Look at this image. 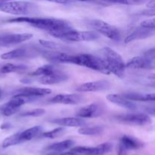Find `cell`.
<instances>
[{
  "label": "cell",
  "mask_w": 155,
  "mask_h": 155,
  "mask_svg": "<svg viewBox=\"0 0 155 155\" xmlns=\"http://www.w3.org/2000/svg\"><path fill=\"white\" fill-rule=\"evenodd\" d=\"M9 23H27L36 28L41 29L48 32L54 37H57L61 33L68 31L73 27L71 24L65 20L57 18H31V17H20L8 20Z\"/></svg>",
  "instance_id": "6da1fadb"
},
{
  "label": "cell",
  "mask_w": 155,
  "mask_h": 155,
  "mask_svg": "<svg viewBox=\"0 0 155 155\" xmlns=\"http://www.w3.org/2000/svg\"><path fill=\"white\" fill-rule=\"evenodd\" d=\"M98 57L102 60L109 74H114L119 78L124 77L126 65L120 54L109 47L101 48Z\"/></svg>",
  "instance_id": "7a4b0ae2"
},
{
  "label": "cell",
  "mask_w": 155,
  "mask_h": 155,
  "mask_svg": "<svg viewBox=\"0 0 155 155\" xmlns=\"http://www.w3.org/2000/svg\"><path fill=\"white\" fill-rule=\"evenodd\" d=\"M63 64H74L102 74H110L106 69L102 60L98 56L92 54H79L75 55L66 54Z\"/></svg>",
  "instance_id": "3957f363"
},
{
  "label": "cell",
  "mask_w": 155,
  "mask_h": 155,
  "mask_svg": "<svg viewBox=\"0 0 155 155\" xmlns=\"http://www.w3.org/2000/svg\"><path fill=\"white\" fill-rule=\"evenodd\" d=\"M37 9V5L30 2H0V11L11 15H27Z\"/></svg>",
  "instance_id": "277c9868"
},
{
  "label": "cell",
  "mask_w": 155,
  "mask_h": 155,
  "mask_svg": "<svg viewBox=\"0 0 155 155\" xmlns=\"http://www.w3.org/2000/svg\"><path fill=\"white\" fill-rule=\"evenodd\" d=\"M88 25L98 34H101L114 41L120 39V32L114 26L106 23L101 20H90L88 21Z\"/></svg>",
  "instance_id": "5b68a950"
},
{
  "label": "cell",
  "mask_w": 155,
  "mask_h": 155,
  "mask_svg": "<svg viewBox=\"0 0 155 155\" xmlns=\"http://www.w3.org/2000/svg\"><path fill=\"white\" fill-rule=\"evenodd\" d=\"M58 39L70 42H83V41H95L99 39L100 35L94 30L90 31H78L72 28L71 30L61 33L57 36Z\"/></svg>",
  "instance_id": "8992f818"
},
{
  "label": "cell",
  "mask_w": 155,
  "mask_h": 155,
  "mask_svg": "<svg viewBox=\"0 0 155 155\" xmlns=\"http://www.w3.org/2000/svg\"><path fill=\"white\" fill-rule=\"evenodd\" d=\"M40 54V49L34 47H22L16 49L12 50L8 52L3 53L0 55V58L3 60H12V59L30 58H34Z\"/></svg>",
  "instance_id": "52a82bcc"
},
{
  "label": "cell",
  "mask_w": 155,
  "mask_h": 155,
  "mask_svg": "<svg viewBox=\"0 0 155 155\" xmlns=\"http://www.w3.org/2000/svg\"><path fill=\"white\" fill-rule=\"evenodd\" d=\"M113 148V145L110 142H104L95 147L77 146L74 147L71 151L80 155H104L110 152Z\"/></svg>",
  "instance_id": "ba28073f"
},
{
  "label": "cell",
  "mask_w": 155,
  "mask_h": 155,
  "mask_svg": "<svg viewBox=\"0 0 155 155\" xmlns=\"http://www.w3.org/2000/svg\"><path fill=\"white\" fill-rule=\"evenodd\" d=\"M117 121L121 124L132 126H145L151 123V118L145 114H129L114 117Z\"/></svg>",
  "instance_id": "9c48e42d"
},
{
  "label": "cell",
  "mask_w": 155,
  "mask_h": 155,
  "mask_svg": "<svg viewBox=\"0 0 155 155\" xmlns=\"http://www.w3.org/2000/svg\"><path fill=\"white\" fill-rule=\"evenodd\" d=\"M33 37L31 33H12L0 36V47H8L21 43Z\"/></svg>",
  "instance_id": "30bf717a"
},
{
  "label": "cell",
  "mask_w": 155,
  "mask_h": 155,
  "mask_svg": "<svg viewBox=\"0 0 155 155\" xmlns=\"http://www.w3.org/2000/svg\"><path fill=\"white\" fill-rule=\"evenodd\" d=\"M104 112V106L99 103H92L80 108L77 113L81 118H96L101 116Z\"/></svg>",
  "instance_id": "8fae6325"
},
{
  "label": "cell",
  "mask_w": 155,
  "mask_h": 155,
  "mask_svg": "<svg viewBox=\"0 0 155 155\" xmlns=\"http://www.w3.org/2000/svg\"><path fill=\"white\" fill-rule=\"evenodd\" d=\"M110 86V83L107 80H97L81 84L76 89V90L80 92H100L108 89Z\"/></svg>",
  "instance_id": "7c38bea8"
},
{
  "label": "cell",
  "mask_w": 155,
  "mask_h": 155,
  "mask_svg": "<svg viewBox=\"0 0 155 155\" xmlns=\"http://www.w3.org/2000/svg\"><path fill=\"white\" fill-rule=\"evenodd\" d=\"M51 93V90L47 88L39 87H23L15 92V95H24V96L37 98L44 96Z\"/></svg>",
  "instance_id": "4fadbf2b"
},
{
  "label": "cell",
  "mask_w": 155,
  "mask_h": 155,
  "mask_svg": "<svg viewBox=\"0 0 155 155\" xmlns=\"http://www.w3.org/2000/svg\"><path fill=\"white\" fill-rule=\"evenodd\" d=\"M125 65L126 68L133 69L153 70L154 68V61L148 60L144 56H136L130 59Z\"/></svg>",
  "instance_id": "5bb4252c"
},
{
  "label": "cell",
  "mask_w": 155,
  "mask_h": 155,
  "mask_svg": "<svg viewBox=\"0 0 155 155\" xmlns=\"http://www.w3.org/2000/svg\"><path fill=\"white\" fill-rule=\"evenodd\" d=\"M83 101V96L77 94H59L50 99L51 103L63 104H77Z\"/></svg>",
  "instance_id": "9a60e30c"
},
{
  "label": "cell",
  "mask_w": 155,
  "mask_h": 155,
  "mask_svg": "<svg viewBox=\"0 0 155 155\" xmlns=\"http://www.w3.org/2000/svg\"><path fill=\"white\" fill-rule=\"evenodd\" d=\"M154 34V30H149L145 29L142 27H136L133 30L128 36L126 37L125 43H129L133 41L140 40V39H145L148 37H151Z\"/></svg>",
  "instance_id": "2e32d148"
},
{
  "label": "cell",
  "mask_w": 155,
  "mask_h": 155,
  "mask_svg": "<svg viewBox=\"0 0 155 155\" xmlns=\"http://www.w3.org/2000/svg\"><path fill=\"white\" fill-rule=\"evenodd\" d=\"M68 80V76L66 74L61 71H57L54 74L51 75L45 76V77H41L39 82L42 84L45 85H51L57 84V83H62Z\"/></svg>",
  "instance_id": "e0dca14e"
},
{
  "label": "cell",
  "mask_w": 155,
  "mask_h": 155,
  "mask_svg": "<svg viewBox=\"0 0 155 155\" xmlns=\"http://www.w3.org/2000/svg\"><path fill=\"white\" fill-rule=\"evenodd\" d=\"M110 102L114 103L116 105L122 107L124 108L130 109V110H134L136 108V105L131 101L123 97L122 95H117V94H109L106 97Z\"/></svg>",
  "instance_id": "ac0fdd59"
},
{
  "label": "cell",
  "mask_w": 155,
  "mask_h": 155,
  "mask_svg": "<svg viewBox=\"0 0 155 155\" xmlns=\"http://www.w3.org/2000/svg\"><path fill=\"white\" fill-rule=\"evenodd\" d=\"M54 124H58L61 127H82L86 124L83 120L78 117H63L54 120L52 121Z\"/></svg>",
  "instance_id": "d6986e66"
},
{
  "label": "cell",
  "mask_w": 155,
  "mask_h": 155,
  "mask_svg": "<svg viewBox=\"0 0 155 155\" xmlns=\"http://www.w3.org/2000/svg\"><path fill=\"white\" fill-rule=\"evenodd\" d=\"M120 145L125 148L127 151L128 150H136L139 148H142L144 146L143 143L137 139L131 137L130 136H123L120 140Z\"/></svg>",
  "instance_id": "ffe728a7"
},
{
  "label": "cell",
  "mask_w": 155,
  "mask_h": 155,
  "mask_svg": "<svg viewBox=\"0 0 155 155\" xmlns=\"http://www.w3.org/2000/svg\"><path fill=\"white\" fill-rule=\"evenodd\" d=\"M122 96L128 99L129 101H154L155 99L154 93L142 94L129 92V93H124Z\"/></svg>",
  "instance_id": "44dd1931"
},
{
  "label": "cell",
  "mask_w": 155,
  "mask_h": 155,
  "mask_svg": "<svg viewBox=\"0 0 155 155\" xmlns=\"http://www.w3.org/2000/svg\"><path fill=\"white\" fill-rule=\"evenodd\" d=\"M74 142L71 139H67V140L62 141V142H56V143L51 144L48 145L46 148L47 151H53V152H61L64 151L69 148H72L73 145H74Z\"/></svg>",
  "instance_id": "7402d4cb"
},
{
  "label": "cell",
  "mask_w": 155,
  "mask_h": 155,
  "mask_svg": "<svg viewBox=\"0 0 155 155\" xmlns=\"http://www.w3.org/2000/svg\"><path fill=\"white\" fill-rule=\"evenodd\" d=\"M42 127L41 126H35L30 129L24 130V131L20 133L21 134V142H24L26 141H30L33 139V138L36 137L39 133L42 132Z\"/></svg>",
  "instance_id": "603a6c76"
},
{
  "label": "cell",
  "mask_w": 155,
  "mask_h": 155,
  "mask_svg": "<svg viewBox=\"0 0 155 155\" xmlns=\"http://www.w3.org/2000/svg\"><path fill=\"white\" fill-rule=\"evenodd\" d=\"M28 69V66L25 64H15L8 63L3 65L0 68V73L2 74H10L13 72H21Z\"/></svg>",
  "instance_id": "cb8c5ba5"
},
{
  "label": "cell",
  "mask_w": 155,
  "mask_h": 155,
  "mask_svg": "<svg viewBox=\"0 0 155 155\" xmlns=\"http://www.w3.org/2000/svg\"><path fill=\"white\" fill-rule=\"evenodd\" d=\"M103 130H104V128L101 126L92 127H83L79 129L78 133L83 136H98L103 133Z\"/></svg>",
  "instance_id": "d4e9b609"
},
{
  "label": "cell",
  "mask_w": 155,
  "mask_h": 155,
  "mask_svg": "<svg viewBox=\"0 0 155 155\" xmlns=\"http://www.w3.org/2000/svg\"><path fill=\"white\" fill-rule=\"evenodd\" d=\"M58 70L53 65H44L37 68L35 71H33L31 74L33 76H41V77H45V76L51 75L54 74Z\"/></svg>",
  "instance_id": "484cf974"
},
{
  "label": "cell",
  "mask_w": 155,
  "mask_h": 155,
  "mask_svg": "<svg viewBox=\"0 0 155 155\" xmlns=\"http://www.w3.org/2000/svg\"><path fill=\"white\" fill-rule=\"evenodd\" d=\"M21 142H21V134H20V133H18L6 138L3 141L2 147L3 148H8L10 146L18 145V144L21 143Z\"/></svg>",
  "instance_id": "4316f807"
},
{
  "label": "cell",
  "mask_w": 155,
  "mask_h": 155,
  "mask_svg": "<svg viewBox=\"0 0 155 155\" xmlns=\"http://www.w3.org/2000/svg\"><path fill=\"white\" fill-rule=\"evenodd\" d=\"M39 43H40V45H42L44 48H48V49H50L51 51H61V50H64L65 48V47L64 46V45L57 43V42H51V41L39 39Z\"/></svg>",
  "instance_id": "83f0119b"
},
{
  "label": "cell",
  "mask_w": 155,
  "mask_h": 155,
  "mask_svg": "<svg viewBox=\"0 0 155 155\" xmlns=\"http://www.w3.org/2000/svg\"><path fill=\"white\" fill-rule=\"evenodd\" d=\"M64 132L65 130L64 127H58V128L54 129L51 131L43 133L42 136H43V137L48 138V139H55V138L61 136L64 133Z\"/></svg>",
  "instance_id": "f1b7e54d"
},
{
  "label": "cell",
  "mask_w": 155,
  "mask_h": 155,
  "mask_svg": "<svg viewBox=\"0 0 155 155\" xmlns=\"http://www.w3.org/2000/svg\"><path fill=\"white\" fill-rule=\"evenodd\" d=\"M45 113V110L42 108H36L33 110L26 111L24 113L21 114V116L23 117H37L43 115Z\"/></svg>",
  "instance_id": "f546056e"
},
{
  "label": "cell",
  "mask_w": 155,
  "mask_h": 155,
  "mask_svg": "<svg viewBox=\"0 0 155 155\" xmlns=\"http://www.w3.org/2000/svg\"><path fill=\"white\" fill-rule=\"evenodd\" d=\"M19 109L15 108V107H12L11 106L8 105L7 104H4L2 107V114L5 117H9L12 116V115L15 114L16 112L18 111Z\"/></svg>",
  "instance_id": "4dcf8cb0"
},
{
  "label": "cell",
  "mask_w": 155,
  "mask_h": 155,
  "mask_svg": "<svg viewBox=\"0 0 155 155\" xmlns=\"http://www.w3.org/2000/svg\"><path fill=\"white\" fill-rule=\"evenodd\" d=\"M140 27H143V28H145V29H149V30H154L155 28L154 18L148 19L142 21V22L140 24Z\"/></svg>",
  "instance_id": "1f68e13d"
},
{
  "label": "cell",
  "mask_w": 155,
  "mask_h": 155,
  "mask_svg": "<svg viewBox=\"0 0 155 155\" xmlns=\"http://www.w3.org/2000/svg\"><path fill=\"white\" fill-rule=\"evenodd\" d=\"M110 4H123L128 5H140L145 2V1L140 0H128V1H120V2H110Z\"/></svg>",
  "instance_id": "d6a6232c"
},
{
  "label": "cell",
  "mask_w": 155,
  "mask_h": 155,
  "mask_svg": "<svg viewBox=\"0 0 155 155\" xmlns=\"http://www.w3.org/2000/svg\"><path fill=\"white\" fill-rule=\"evenodd\" d=\"M143 56L145 58H146L147 59L150 61H154L155 59V49L154 48H151V49H148L144 53Z\"/></svg>",
  "instance_id": "836d02e7"
},
{
  "label": "cell",
  "mask_w": 155,
  "mask_h": 155,
  "mask_svg": "<svg viewBox=\"0 0 155 155\" xmlns=\"http://www.w3.org/2000/svg\"><path fill=\"white\" fill-rule=\"evenodd\" d=\"M139 14L144 16H154L155 10L154 9H145V10L142 11Z\"/></svg>",
  "instance_id": "e575fe53"
},
{
  "label": "cell",
  "mask_w": 155,
  "mask_h": 155,
  "mask_svg": "<svg viewBox=\"0 0 155 155\" xmlns=\"http://www.w3.org/2000/svg\"><path fill=\"white\" fill-rule=\"evenodd\" d=\"M117 155H127V151L120 144L117 149Z\"/></svg>",
  "instance_id": "d590c367"
},
{
  "label": "cell",
  "mask_w": 155,
  "mask_h": 155,
  "mask_svg": "<svg viewBox=\"0 0 155 155\" xmlns=\"http://www.w3.org/2000/svg\"><path fill=\"white\" fill-rule=\"evenodd\" d=\"M147 7L149 9H154L155 8V1L154 0H151V1H149L146 5Z\"/></svg>",
  "instance_id": "8d00e7d4"
},
{
  "label": "cell",
  "mask_w": 155,
  "mask_h": 155,
  "mask_svg": "<svg viewBox=\"0 0 155 155\" xmlns=\"http://www.w3.org/2000/svg\"><path fill=\"white\" fill-rule=\"evenodd\" d=\"M53 2L58 3V4H63V5H68V4H71L72 2L70 1H54Z\"/></svg>",
  "instance_id": "74e56055"
},
{
  "label": "cell",
  "mask_w": 155,
  "mask_h": 155,
  "mask_svg": "<svg viewBox=\"0 0 155 155\" xmlns=\"http://www.w3.org/2000/svg\"><path fill=\"white\" fill-rule=\"evenodd\" d=\"M148 110H147V111H148V114H151V115H153L154 116V107H148Z\"/></svg>",
  "instance_id": "f35d334b"
},
{
  "label": "cell",
  "mask_w": 155,
  "mask_h": 155,
  "mask_svg": "<svg viewBox=\"0 0 155 155\" xmlns=\"http://www.w3.org/2000/svg\"><path fill=\"white\" fill-rule=\"evenodd\" d=\"M11 125L9 124H4L1 126V129L2 130H6V129H9L10 128Z\"/></svg>",
  "instance_id": "ab89813d"
},
{
  "label": "cell",
  "mask_w": 155,
  "mask_h": 155,
  "mask_svg": "<svg viewBox=\"0 0 155 155\" xmlns=\"http://www.w3.org/2000/svg\"><path fill=\"white\" fill-rule=\"evenodd\" d=\"M59 155H80V154H76V153L72 152V151H68V152H64V153H61V154H59Z\"/></svg>",
  "instance_id": "60d3db41"
},
{
  "label": "cell",
  "mask_w": 155,
  "mask_h": 155,
  "mask_svg": "<svg viewBox=\"0 0 155 155\" xmlns=\"http://www.w3.org/2000/svg\"><path fill=\"white\" fill-rule=\"evenodd\" d=\"M21 83H26V84H28V83H31V81H30V80H29V79H22V80H21Z\"/></svg>",
  "instance_id": "b9f144b4"
},
{
  "label": "cell",
  "mask_w": 155,
  "mask_h": 155,
  "mask_svg": "<svg viewBox=\"0 0 155 155\" xmlns=\"http://www.w3.org/2000/svg\"><path fill=\"white\" fill-rule=\"evenodd\" d=\"M45 155H58V153L56 152H51V153H49V154H47Z\"/></svg>",
  "instance_id": "7bdbcfd3"
},
{
  "label": "cell",
  "mask_w": 155,
  "mask_h": 155,
  "mask_svg": "<svg viewBox=\"0 0 155 155\" xmlns=\"http://www.w3.org/2000/svg\"><path fill=\"white\" fill-rule=\"evenodd\" d=\"M1 93H2V92H1V89H0V96H1Z\"/></svg>",
  "instance_id": "ee69618b"
}]
</instances>
